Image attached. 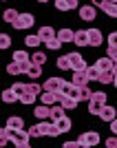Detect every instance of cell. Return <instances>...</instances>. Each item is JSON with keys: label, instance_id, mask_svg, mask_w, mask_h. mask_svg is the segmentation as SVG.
I'll return each instance as SVG.
<instances>
[{"label": "cell", "instance_id": "cell-9", "mask_svg": "<svg viewBox=\"0 0 117 148\" xmlns=\"http://www.w3.org/2000/svg\"><path fill=\"white\" fill-rule=\"evenodd\" d=\"M33 115H36V119H51V106L40 102V106L33 108Z\"/></svg>", "mask_w": 117, "mask_h": 148}, {"label": "cell", "instance_id": "cell-47", "mask_svg": "<svg viewBox=\"0 0 117 148\" xmlns=\"http://www.w3.org/2000/svg\"><path fill=\"white\" fill-rule=\"evenodd\" d=\"M113 86H117V75H115V80H113Z\"/></svg>", "mask_w": 117, "mask_h": 148}, {"label": "cell", "instance_id": "cell-42", "mask_svg": "<svg viewBox=\"0 0 117 148\" xmlns=\"http://www.w3.org/2000/svg\"><path fill=\"white\" fill-rule=\"evenodd\" d=\"M62 146L64 148H82V144H80V139H71V142H64Z\"/></svg>", "mask_w": 117, "mask_h": 148}, {"label": "cell", "instance_id": "cell-49", "mask_svg": "<svg viewBox=\"0 0 117 148\" xmlns=\"http://www.w3.org/2000/svg\"><path fill=\"white\" fill-rule=\"evenodd\" d=\"M111 2H117V0H111Z\"/></svg>", "mask_w": 117, "mask_h": 148}, {"label": "cell", "instance_id": "cell-24", "mask_svg": "<svg viewBox=\"0 0 117 148\" xmlns=\"http://www.w3.org/2000/svg\"><path fill=\"white\" fill-rule=\"evenodd\" d=\"M7 73L9 75H20V73H27V66L25 64H18V62H11L7 66Z\"/></svg>", "mask_w": 117, "mask_h": 148}, {"label": "cell", "instance_id": "cell-36", "mask_svg": "<svg viewBox=\"0 0 117 148\" xmlns=\"http://www.w3.org/2000/svg\"><path fill=\"white\" fill-rule=\"evenodd\" d=\"M31 62H36V64H44V62H47V53H44V51H36V53L31 56Z\"/></svg>", "mask_w": 117, "mask_h": 148}, {"label": "cell", "instance_id": "cell-1", "mask_svg": "<svg viewBox=\"0 0 117 148\" xmlns=\"http://www.w3.org/2000/svg\"><path fill=\"white\" fill-rule=\"evenodd\" d=\"M11 130V128H9ZM11 144L13 146H18V148H29L31 146V133L25 128H20V130H11Z\"/></svg>", "mask_w": 117, "mask_h": 148}, {"label": "cell", "instance_id": "cell-6", "mask_svg": "<svg viewBox=\"0 0 117 148\" xmlns=\"http://www.w3.org/2000/svg\"><path fill=\"white\" fill-rule=\"evenodd\" d=\"M66 56H68V60H71V64H73V71H86V62H84V58H82L77 51H71Z\"/></svg>", "mask_w": 117, "mask_h": 148}, {"label": "cell", "instance_id": "cell-23", "mask_svg": "<svg viewBox=\"0 0 117 148\" xmlns=\"http://www.w3.org/2000/svg\"><path fill=\"white\" fill-rule=\"evenodd\" d=\"M55 66L60 69V71H73V64H71V60H68V56H60L55 62Z\"/></svg>", "mask_w": 117, "mask_h": 148}, {"label": "cell", "instance_id": "cell-8", "mask_svg": "<svg viewBox=\"0 0 117 148\" xmlns=\"http://www.w3.org/2000/svg\"><path fill=\"white\" fill-rule=\"evenodd\" d=\"M115 117H117L115 106H111V104H104V106H102V113H99V119H102V122H108V124H111Z\"/></svg>", "mask_w": 117, "mask_h": 148}, {"label": "cell", "instance_id": "cell-48", "mask_svg": "<svg viewBox=\"0 0 117 148\" xmlns=\"http://www.w3.org/2000/svg\"><path fill=\"white\" fill-rule=\"evenodd\" d=\"M38 2H40V5H44V2H49V0H38Z\"/></svg>", "mask_w": 117, "mask_h": 148}, {"label": "cell", "instance_id": "cell-37", "mask_svg": "<svg viewBox=\"0 0 117 148\" xmlns=\"http://www.w3.org/2000/svg\"><path fill=\"white\" fill-rule=\"evenodd\" d=\"M55 9L57 11H71V5H68V0H55Z\"/></svg>", "mask_w": 117, "mask_h": 148}, {"label": "cell", "instance_id": "cell-31", "mask_svg": "<svg viewBox=\"0 0 117 148\" xmlns=\"http://www.w3.org/2000/svg\"><path fill=\"white\" fill-rule=\"evenodd\" d=\"M20 13L16 11V9H7L5 13H2V20H5V22H9V25H13V22H16V18H18Z\"/></svg>", "mask_w": 117, "mask_h": 148}, {"label": "cell", "instance_id": "cell-15", "mask_svg": "<svg viewBox=\"0 0 117 148\" xmlns=\"http://www.w3.org/2000/svg\"><path fill=\"white\" fill-rule=\"evenodd\" d=\"M13 62H18V64H25V66H29V62H31V56H29V51H13Z\"/></svg>", "mask_w": 117, "mask_h": 148}, {"label": "cell", "instance_id": "cell-29", "mask_svg": "<svg viewBox=\"0 0 117 148\" xmlns=\"http://www.w3.org/2000/svg\"><path fill=\"white\" fill-rule=\"evenodd\" d=\"M38 36L42 38V42H47L49 38L55 36V31H53V27H40V29H38Z\"/></svg>", "mask_w": 117, "mask_h": 148}, {"label": "cell", "instance_id": "cell-16", "mask_svg": "<svg viewBox=\"0 0 117 148\" xmlns=\"http://www.w3.org/2000/svg\"><path fill=\"white\" fill-rule=\"evenodd\" d=\"M64 113H66V108H64L62 104H53V106H51V122H57V119L66 117Z\"/></svg>", "mask_w": 117, "mask_h": 148}, {"label": "cell", "instance_id": "cell-4", "mask_svg": "<svg viewBox=\"0 0 117 148\" xmlns=\"http://www.w3.org/2000/svg\"><path fill=\"white\" fill-rule=\"evenodd\" d=\"M80 144L82 148H93L99 144V133H95V130H86V133H82L80 135Z\"/></svg>", "mask_w": 117, "mask_h": 148}, {"label": "cell", "instance_id": "cell-2", "mask_svg": "<svg viewBox=\"0 0 117 148\" xmlns=\"http://www.w3.org/2000/svg\"><path fill=\"white\" fill-rule=\"evenodd\" d=\"M49 130H51V119H40L36 126L29 128V133L31 137H49Z\"/></svg>", "mask_w": 117, "mask_h": 148}, {"label": "cell", "instance_id": "cell-38", "mask_svg": "<svg viewBox=\"0 0 117 148\" xmlns=\"http://www.w3.org/2000/svg\"><path fill=\"white\" fill-rule=\"evenodd\" d=\"M9 47H11V38L7 36V33H2V36H0V49L5 51V49H9Z\"/></svg>", "mask_w": 117, "mask_h": 148}, {"label": "cell", "instance_id": "cell-10", "mask_svg": "<svg viewBox=\"0 0 117 148\" xmlns=\"http://www.w3.org/2000/svg\"><path fill=\"white\" fill-rule=\"evenodd\" d=\"M62 84H64V77H49L42 86H44V91H60Z\"/></svg>", "mask_w": 117, "mask_h": 148}, {"label": "cell", "instance_id": "cell-7", "mask_svg": "<svg viewBox=\"0 0 117 148\" xmlns=\"http://www.w3.org/2000/svg\"><path fill=\"white\" fill-rule=\"evenodd\" d=\"M80 18L86 20V22H93V20L97 18V9H95V5H84V7H80Z\"/></svg>", "mask_w": 117, "mask_h": 148}, {"label": "cell", "instance_id": "cell-17", "mask_svg": "<svg viewBox=\"0 0 117 148\" xmlns=\"http://www.w3.org/2000/svg\"><path fill=\"white\" fill-rule=\"evenodd\" d=\"M42 73V64H36V62H29V66H27V75H29L31 80H38Z\"/></svg>", "mask_w": 117, "mask_h": 148}, {"label": "cell", "instance_id": "cell-28", "mask_svg": "<svg viewBox=\"0 0 117 148\" xmlns=\"http://www.w3.org/2000/svg\"><path fill=\"white\" fill-rule=\"evenodd\" d=\"M57 38H60L62 42H73V40H75V31H71V29H60V31H57Z\"/></svg>", "mask_w": 117, "mask_h": 148}, {"label": "cell", "instance_id": "cell-25", "mask_svg": "<svg viewBox=\"0 0 117 148\" xmlns=\"http://www.w3.org/2000/svg\"><path fill=\"white\" fill-rule=\"evenodd\" d=\"M25 44L29 47V49H36V47H40V44H42V38L38 36V33H31V36L25 38Z\"/></svg>", "mask_w": 117, "mask_h": 148}, {"label": "cell", "instance_id": "cell-46", "mask_svg": "<svg viewBox=\"0 0 117 148\" xmlns=\"http://www.w3.org/2000/svg\"><path fill=\"white\" fill-rule=\"evenodd\" d=\"M104 2H106V0H93V5L99 7V9H102V5H104Z\"/></svg>", "mask_w": 117, "mask_h": 148}, {"label": "cell", "instance_id": "cell-18", "mask_svg": "<svg viewBox=\"0 0 117 148\" xmlns=\"http://www.w3.org/2000/svg\"><path fill=\"white\" fill-rule=\"evenodd\" d=\"M77 47H91L88 42V31H75V40H73Z\"/></svg>", "mask_w": 117, "mask_h": 148}, {"label": "cell", "instance_id": "cell-45", "mask_svg": "<svg viewBox=\"0 0 117 148\" xmlns=\"http://www.w3.org/2000/svg\"><path fill=\"white\" fill-rule=\"evenodd\" d=\"M111 133H113V135H117V117L111 122Z\"/></svg>", "mask_w": 117, "mask_h": 148}, {"label": "cell", "instance_id": "cell-19", "mask_svg": "<svg viewBox=\"0 0 117 148\" xmlns=\"http://www.w3.org/2000/svg\"><path fill=\"white\" fill-rule=\"evenodd\" d=\"M102 11H104L108 18H117V2H111V0H106L104 5H102Z\"/></svg>", "mask_w": 117, "mask_h": 148}, {"label": "cell", "instance_id": "cell-44", "mask_svg": "<svg viewBox=\"0 0 117 148\" xmlns=\"http://www.w3.org/2000/svg\"><path fill=\"white\" fill-rule=\"evenodd\" d=\"M108 58H111L113 62H117V49L115 47H108Z\"/></svg>", "mask_w": 117, "mask_h": 148}, {"label": "cell", "instance_id": "cell-33", "mask_svg": "<svg viewBox=\"0 0 117 148\" xmlns=\"http://www.w3.org/2000/svg\"><path fill=\"white\" fill-rule=\"evenodd\" d=\"M99 73H102V71H99L95 64H93V66H86V75H88V80H91V82H97Z\"/></svg>", "mask_w": 117, "mask_h": 148}, {"label": "cell", "instance_id": "cell-5", "mask_svg": "<svg viewBox=\"0 0 117 148\" xmlns=\"http://www.w3.org/2000/svg\"><path fill=\"white\" fill-rule=\"evenodd\" d=\"M57 104H62L66 111H73V108H77V99L71 97V95H66V93L57 91Z\"/></svg>", "mask_w": 117, "mask_h": 148}, {"label": "cell", "instance_id": "cell-30", "mask_svg": "<svg viewBox=\"0 0 117 148\" xmlns=\"http://www.w3.org/2000/svg\"><path fill=\"white\" fill-rule=\"evenodd\" d=\"M113 80H115V73H113V71H102L99 77H97L99 84H113Z\"/></svg>", "mask_w": 117, "mask_h": 148}, {"label": "cell", "instance_id": "cell-35", "mask_svg": "<svg viewBox=\"0 0 117 148\" xmlns=\"http://www.w3.org/2000/svg\"><path fill=\"white\" fill-rule=\"evenodd\" d=\"M57 126H60V130H62V133H68L73 124H71V119H68V117H62V119H57Z\"/></svg>", "mask_w": 117, "mask_h": 148}, {"label": "cell", "instance_id": "cell-21", "mask_svg": "<svg viewBox=\"0 0 117 148\" xmlns=\"http://www.w3.org/2000/svg\"><path fill=\"white\" fill-rule=\"evenodd\" d=\"M2 102H5V104H13V102H18V93L13 91L11 86L5 88V91H2Z\"/></svg>", "mask_w": 117, "mask_h": 148}, {"label": "cell", "instance_id": "cell-34", "mask_svg": "<svg viewBox=\"0 0 117 148\" xmlns=\"http://www.w3.org/2000/svg\"><path fill=\"white\" fill-rule=\"evenodd\" d=\"M102 106H104V104H99V102H93V99H91V102H88V113H91V115H97V117H99Z\"/></svg>", "mask_w": 117, "mask_h": 148}, {"label": "cell", "instance_id": "cell-26", "mask_svg": "<svg viewBox=\"0 0 117 148\" xmlns=\"http://www.w3.org/2000/svg\"><path fill=\"white\" fill-rule=\"evenodd\" d=\"M36 97H38L36 93L27 88V91L22 93V95H20V99H18V102H20V104H36Z\"/></svg>", "mask_w": 117, "mask_h": 148}, {"label": "cell", "instance_id": "cell-41", "mask_svg": "<svg viewBox=\"0 0 117 148\" xmlns=\"http://www.w3.org/2000/svg\"><path fill=\"white\" fill-rule=\"evenodd\" d=\"M27 88H29V91H33L36 95H40V91H44V86H40V84H36V82H31V84H27Z\"/></svg>", "mask_w": 117, "mask_h": 148}, {"label": "cell", "instance_id": "cell-14", "mask_svg": "<svg viewBox=\"0 0 117 148\" xmlns=\"http://www.w3.org/2000/svg\"><path fill=\"white\" fill-rule=\"evenodd\" d=\"M88 75H86V71H73V84L75 86H86L88 84Z\"/></svg>", "mask_w": 117, "mask_h": 148}, {"label": "cell", "instance_id": "cell-32", "mask_svg": "<svg viewBox=\"0 0 117 148\" xmlns=\"http://www.w3.org/2000/svg\"><path fill=\"white\" fill-rule=\"evenodd\" d=\"M93 102H99V104H106V102H108V95H106L104 91H93ZM91 99H88V102H91Z\"/></svg>", "mask_w": 117, "mask_h": 148}, {"label": "cell", "instance_id": "cell-22", "mask_svg": "<svg viewBox=\"0 0 117 148\" xmlns=\"http://www.w3.org/2000/svg\"><path fill=\"white\" fill-rule=\"evenodd\" d=\"M113 64H115V62H113L108 56H106V58H99V60L95 62V66H97L99 71H113Z\"/></svg>", "mask_w": 117, "mask_h": 148}, {"label": "cell", "instance_id": "cell-13", "mask_svg": "<svg viewBox=\"0 0 117 148\" xmlns=\"http://www.w3.org/2000/svg\"><path fill=\"white\" fill-rule=\"evenodd\" d=\"M40 102H42V104H49V106L57 104V91H42Z\"/></svg>", "mask_w": 117, "mask_h": 148}, {"label": "cell", "instance_id": "cell-43", "mask_svg": "<svg viewBox=\"0 0 117 148\" xmlns=\"http://www.w3.org/2000/svg\"><path fill=\"white\" fill-rule=\"evenodd\" d=\"M106 148H117V135H113V137H108V139H106Z\"/></svg>", "mask_w": 117, "mask_h": 148}, {"label": "cell", "instance_id": "cell-11", "mask_svg": "<svg viewBox=\"0 0 117 148\" xmlns=\"http://www.w3.org/2000/svg\"><path fill=\"white\" fill-rule=\"evenodd\" d=\"M88 42H91V47H99V44L104 42L102 31L99 29H88Z\"/></svg>", "mask_w": 117, "mask_h": 148}, {"label": "cell", "instance_id": "cell-12", "mask_svg": "<svg viewBox=\"0 0 117 148\" xmlns=\"http://www.w3.org/2000/svg\"><path fill=\"white\" fill-rule=\"evenodd\" d=\"M7 128H11V130H20V128H25V119L18 117V115H11V117L5 122Z\"/></svg>", "mask_w": 117, "mask_h": 148}, {"label": "cell", "instance_id": "cell-27", "mask_svg": "<svg viewBox=\"0 0 117 148\" xmlns=\"http://www.w3.org/2000/svg\"><path fill=\"white\" fill-rule=\"evenodd\" d=\"M91 97H93V93H91V88H88V84L86 86H77V99H80V102H88Z\"/></svg>", "mask_w": 117, "mask_h": 148}, {"label": "cell", "instance_id": "cell-20", "mask_svg": "<svg viewBox=\"0 0 117 148\" xmlns=\"http://www.w3.org/2000/svg\"><path fill=\"white\" fill-rule=\"evenodd\" d=\"M62 44H64V42H62L60 38H57V33H55L53 38H49V40L44 42V47H47L49 51H60V49H62Z\"/></svg>", "mask_w": 117, "mask_h": 148}, {"label": "cell", "instance_id": "cell-40", "mask_svg": "<svg viewBox=\"0 0 117 148\" xmlns=\"http://www.w3.org/2000/svg\"><path fill=\"white\" fill-rule=\"evenodd\" d=\"M106 42H108V47H115L117 49V31H111V33H108V40H106Z\"/></svg>", "mask_w": 117, "mask_h": 148}, {"label": "cell", "instance_id": "cell-3", "mask_svg": "<svg viewBox=\"0 0 117 148\" xmlns=\"http://www.w3.org/2000/svg\"><path fill=\"white\" fill-rule=\"evenodd\" d=\"M33 25H36V18H33L31 13H20L11 27H13V29H18V31H25V29H31Z\"/></svg>", "mask_w": 117, "mask_h": 148}, {"label": "cell", "instance_id": "cell-39", "mask_svg": "<svg viewBox=\"0 0 117 148\" xmlns=\"http://www.w3.org/2000/svg\"><path fill=\"white\" fill-rule=\"evenodd\" d=\"M11 88L16 93H18V99H20V95H22V93L27 91V84H22V82H16V84H11Z\"/></svg>", "mask_w": 117, "mask_h": 148}]
</instances>
